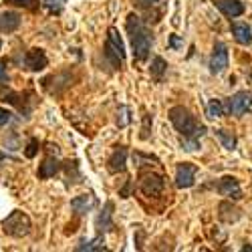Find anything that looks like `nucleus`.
Listing matches in <instances>:
<instances>
[{
	"instance_id": "f257e3e1",
	"label": "nucleus",
	"mask_w": 252,
	"mask_h": 252,
	"mask_svg": "<svg viewBox=\"0 0 252 252\" xmlns=\"http://www.w3.org/2000/svg\"><path fill=\"white\" fill-rule=\"evenodd\" d=\"M125 29H127V32H129L135 59L137 61H145V59H148V55H150V51H152V45H154L152 31L145 27V23L137 14H129L127 16Z\"/></svg>"
},
{
	"instance_id": "f03ea898",
	"label": "nucleus",
	"mask_w": 252,
	"mask_h": 252,
	"mask_svg": "<svg viewBox=\"0 0 252 252\" xmlns=\"http://www.w3.org/2000/svg\"><path fill=\"white\" fill-rule=\"evenodd\" d=\"M170 121L172 125L176 127V131L184 137V139H194L198 141L204 133H206V127L202 123L196 121V117L188 111L186 107H182V105H176V107L170 109Z\"/></svg>"
},
{
	"instance_id": "7ed1b4c3",
	"label": "nucleus",
	"mask_w": 252,
	"mask_h": 252,
	"mask_svg": "<svg viewBox=\"0 0 252 252\" xmlns=\"http://www.w3.org/2000/svg\"><path fill=\"white\" fill-rule=\"evenodd\" d=\"M31 228H32L31 218L25 212H20V210H14V212H10L6 216V220L2 222V230H4L8 236H12V238L27 236L31 232Z\"/></svg>"
},
{
	"instance_id": "20e7f679",
	"label": "nucleus",
	"mask_w": 252,
	"mask_h": 252,
	"mask_svg": "<svg viewBox=\"0 0 252 252\" xmlns=\"http://www.w3.org/2000/svg\"><path fill=\"white\" fill-rule=\"evenodd\" d=\"M105 57H107V61L111 63V65L115 69H119L123 65L125 61V47H123V40L117 32L115 27H111L107 31V43H105Z\"/></svg>"
},
{
	"instance_id": "39448f33",
	"label": "nucleus",
	"mask_w": 252,
	"mask_h": 252,
	"mask_svg": "<svg viewBox=\"0 0 252 252\" xmlns=\"http://www.w3.org/2000/svg\"><path fill=\"white\" fill-rule=\"evenodd\" d=\"M224 111H228L230 115H244V113H252V93L250 91H238L230 97L224 105Z\"/></svg>"
},
{
	"instance_id": "423d86ee",
	"label": "nucleus",
	"mask_w": 252,
	"mask_h": 252,
	"mask_svg": "<svg viewBox=\"0 0 252 252\" xmlns=\"http://www.w3.org/2000/svg\"><path fill=\"white\" fill-rule=\"evenodd\" d=\"M226 67H228V47L218 40V43L214 45L212 57H210V73L220 75V73L226 71Z\"/></svg>"
},
{
	"instance_id": "0eeeda50",
	"label": "nucleus",
	"mask_w": 252,
	"mask_h": 252,
	"mask_svg": "<svg viewBox=\"0 0 252 252\" xmlns=\"http://www.w3.org/2000/svg\"><path fill=\"white\" fill-rule=\"evenodd\" d=\"M23 65H25V69H29L32 73H38V71H43L49 65V59H47V55H45L43 49H31L25 55Z\"/></svg>"
},
{
	"instance_id": "6e6552de",
	"label": "nucleus",
	"mask_w": 252,
	"mask_h": 252,
	"mask_svg": "<svg viewBox=\"0 0 252 252\" xmlns=\"http://www.w3.org/2000/svg\"><path fill=\"white\" fill-rule=\"evenodd\" d=\"M216 190L220 196H226L228 200H240L242 198V190H240V184L236 178L232 176H226L216 184Z\"/></svg>"
},
{
	"instance_id": "1a4fd4ad",
	"label": "nucleus",
	"mask_w": 252,
	"mask_h": 252,
	"mask_svg": "<svg viewBox=\"0 0 252 252\" xmlns=\"http://www.w3.org/2000/svg\"><path fill=\"white\" fill-rule=\"evenodd\" d=\"M198 167L192 163H180L176 167V186L178 188H192L196 184Z\"/></svg>"
},
{
	"instance_id": "9d476101",
	"label": "nucleus",
	"mask_w": 252,
	"mask_h": 252,
	"mask_svg": "<svg viewBox=\"0 0 252 252\" xmlns=\"http://www.w3.org/2000/svg\"><path fill=\"white\" fill-rule=\"evenodd\" d=\"M163 178L161 176H158V174H148V176H143L141 178V192L145 194V196H154V198H158V196H161V192H163Z\"/></svg>"
},
{
	"instance_id": "9b49d317",
	"label": "nucleus",
	"mask_w": 252,
	"mask_h": 252,
	"mask_svg": "<svg viewBox=\"0 0 252 252\" xmlns=\"http://www.w3.org/2000/svg\"><path fill=\"white\" fill-rule=\"evenodd\" d=\"M212 2L228 18H236L244 12V4L240 2V0H212Z\"/></svg>"
},
{
	"instance_id": "f8f14e48",
	"label": "nucleus",
	"mask_w": 252,
	"mask_h": 252,
	"mask_svg": "<svg viewBox=\"0 0 252 252\" xmlns=\"http://www.w3.org/2000/svg\"><path fill=\"white\" fill-rule=\"evenodd\" d=\"M125 163H127V150H125L123 145H119V148L113 150L111 158L107 159V167L111 174H119L125 170Z\"/></svg>"
},
{
	"instance_id": "ddd939ff",
	"label": "nucleus",
	"mask_w": 252,
	"mask_h": 252,
	"mask_svg": "<svg viewBox=\"0 0 252 252\" xmlns=\"http://www.w3.org/2000/svg\"><path fill=\"white\" fill-rule=\"evenodd\" d=\"M111 216H113V202H107V204H105V208L101 210V214L97 216V220H95L99 232H109V230H113Z\"/></svg>"
},
{
	"instance_id": "4468645a",
	"label": "nucleus",
	"mask_w": 252,
	"mask_h": 252,
	"mask_svg": "<svg viewBox=\"0 0 252 252\" xmlns=\"http://www.w3.org/2000/svg\"><path fill=\"white\" fill-rule=\"evenodd\" d=\"M232 34H234V40H236L238 45H244V47L252 45V31H250L248 25H244V23H232Z\"/></svg>"
},
{
	"instance_id": "2eb2a0df",
	"label": "nucleus",
	"mask_w": 252,
	"mask_h": 252,
	"mask_svg": "<svg viewBox=\"0 0 252 252\" xmlns=\"http://www.w3.org/2000/svg\"><path fill=\"white\" fill-rule=\"evenodd\" d=\"M59 170H61L59 159L53 158V156H49V158H45V161L40 163V167H38V178H40V180L53 178L55 174H59Z\"/></svg>"
},
{
	"instance_id": "dca6fc26",
	"label": "nucleus",
	"mask_w": 252,
	"mask_h": 252,
	"mask_svg": "<svg viewBox=\"0 0 252 252\" xmlns=\"http://www.w3.org/2000/svg\"><path fill=\"white\" fill-rule=\"evenodd\" d=\"M93 206H95V198L91 194H83V196H77V198L71 200V208L75 210L79 216L81 214H87Z\"/></svg>"
},
{
	"instance_id": "f3484780",
	"label": "nucleus",
	"mask_w": 252,
	"mask_h": 252,
	"mask_svg": "<svg viewBox=\"0 0 252 252\" xmlns=\"http://www.w3.org/2000/svg\"><path fill=\"white\" fill-rule=\"evenodd\" d=\"M77 252H101V250H107V246H105V240L103 236H97V238H91V240H81L75 248Z\"/></svg>"
},
{
	"instance_id": "a211bd4d",
	"label": "nucleus",
	"mask_w": 252,
	"mask_h": 252,
	"mask_svg": "<svg viewBox=\"0 0 252 252\" xmlns=\"http://www.w3.org/2000/svg\"><path fill=\"white\" fill-rule=\"evenodd\" d=\"M218 218L222 220V222H236L238 218H240V210L238 208H234L232 204H228V202H222L220 206H218Z\"/></svg>"
},
{
	"instance_id": "6ab92c4d",
	"label": "nucleus",
	"mask_w": 252,
	"mask_h": 252,
	"mask_svg": "<svg viewBox=\"0 0 252 252\" xmlns=\"http://www.w3.org/2000/svg\"><path fill=\"white\" fill-rule=\"evenodd\" d=\"M20 25V16L16 12H2L0 14V31L2 32H12Z\"/></svg>"
},
{
	"instance_id": "aec40b11",
	"label": "nucleus",
	"mask_w": 252,
	"mask_h": 252,
	"mask_svg": "<svg viewBox=\"0 0 252 252\" xmlns=\"http://www.w3.org/2000/svg\"><path fill=\"white\" fill-rule=\"evenodd\" d=\"M165 71H167V63H165V59H163V57H156V59L152 61V67H150L152 77H154L156 81H161L163 75H165Z\"/></svg>"
},
{
	"instance_id": "412c9836",
	"label": "nucleus",
	"mask_w": 252,
	"mask_h": 252,
	"mask_svg": "<svg viewBox=\"0 0 252 252\" xmlns=\"http://www.w3.org/2000/svg\"><path fill=\"white\" fill-rule=\"evenodd\" d=\"M216 137L220 139V143L224 145L226 150H236V137L230 133V131H226V129H218V131H216Z\"/></svg>"
},
{
	"instance_id": "4be33fe9",
	"label": "nucleus",
	"mask_w": 252,
	"mask_h": 252,
	"mask_svg": "<svg viewBox=\"0 0 252 252\" xmlns=\"http://www.w3.org/2000/svg\"><path fill=\"white\" fill-rule=\"evenodd\" d=\"M206 115L210 119H216V117H222L224 115V103H220L218 99H212L208 103V107H206Z\"/></svg>"
},
{
	"instance_id": "5701e85b",
	"label": "nucleus",
	"mask_w": 252,
	"mask_h": 252,
	"mask_svg": "<svg viewBox=\"0 0 252 252\" xmlns=\"http://www.w3.org/2000/svg\"><path fill=\"white\" fill-rule=\"evenodd\" d=\"M6 4L18 6V8H27V10H36L38 8V0H4Z\"/></svg>"
},
{
	"instance_id": "b1692460",
	"label": "nucleus",
	"mask_w": 252,
	"mask_h": 252,
	"mask_svg": "<svg viewBox=\"0 0 252 252\" xmlns=\"http://www.w3.org/2000/svg\"><path fill=\"white\" fill-rule=\"evenodd\" d=\"M43 4L49 8V12L61 14L63 8H65V4H67V0H43Z\"/></svg>"
},
{
	"instance_id": "393cba45",
	"label": "nucleus",
	"mask_w": 252,
	"mask_h": 252,
	"mask_svg": "<svg viewBox=\"0 0 252 252\" xmlns=\"http://www.w3.org/2000/svg\"><path fill=\"white\" fill-rule=\"evenodd\" d=\"M36 152H38V139L32 137V139L29 141V145H27V150H25V156H27V158H34Z\"/></svg>"
},
{
	"instance_id": "a878e982",
	"label": "nucleus",
	"mask_w": 252,
	"mask_h": 252,
	"mask_svg": "<svg viewBox=\"0 0 252 252\" xmlns=\"http://www.w3.org/2000/svg\"><path fill=\"white\" fill-rule=\"evenodd\" d=\"M150 123H152V117L145 113L143 115V127H141V139H148L150 137Z\"/></svg>"
},
{
	"instance_id": "bb28decb",
	"label": "nucleus",
	"mask_w": 252,
	"mask_h": 252,
	"mask_svg": "<svg viewBox=\"0 0 252 252\" xmlns=\"http://www.w3.org/2000/svg\"><path fill=\"white\" fill-rule=\"evenodd\" d=\"M137 4H139L141 8H148V10H152L154 6H158V4H159V0H137Z\"/></svg>"
},
{
	"instance_id": "cd10ccee",
	"label": "nucleus",
	"mask_w": 252,
	"mask_h": 252,
	"mask_svg": "<svg viewBox=\"0 0 252 252\" xmlns=\"http://www.w3.org/2000/svg\"><path fill=\"white\" fill-rule=\"evenodd\" d=\"M8 81V73H6V61H0V85Z\"/></svg>"
},
{
	"instance_id": "c85d7f7f",
	"label": "nucleus",
	"mask_w": 252,
	"mask_h": 252,
	"mask_svg": "<svg viewBox=\"0 0 252 252\" xmlns=\"http://www.w3.org/2000/svg\"><path fill=\"white\" fill-rule=\"evenodd\" d=\"M8 121H10V111H6V109L0 107V127H2V125H6Z\"/></svg>"
},
{
	"instance_id": "c756f323",
	"label": "nucleus",
	"mask_w": 252,
	"mask_h": 252,
	"mask_svg": "<svg viewBox=\"0 0 252 252\" xmlns=\"http://www.w3.org/2000/svg\"><path fill=\"white\" fill-rule=\"evenodd\" d=\"M129 190H131V182L127 180V184H125L123 190H119V196H121V198H129Z\"/></svg>"
},
{
	"instance_id": "7c9ffc66",
	"label": "nucleus",
	"mask_w": 252,
	"mask_h": 252,
	"mask_svg": "<svg viewBox=\"0 0 252 252\" xmlns=\"http://www.w3.org/2000/svg\"><path fill=\"white\" fill-rule=\"evenodd\" d=\"M170 47H174V49H178V47H182V40L176 36V34H172V38H170Z\"/></svg>"
},
{
	"instance_id": "2f4dec72",
	"label": "nucleus",
	"mask_w": 252,
	"mask_h": 252,
	"mask_svg": "<svg viewBox=\"0 0 252 252\" xmlns=\"http://www.w3.org/2000/svg\"><path fill=\"white\" fill-rule=\"evenodd\" d=\"M242 250H244V252H248V250H250V252H252V246H244V248H242Z\"/></svg>"
},
{
	"instance_id": "473e14b6",
	"label": "nucleus",
	"mask_w": 252,
	"mask_h": 252,
	"mask_svg": "<svg viewBox=\"0 0 252 252\" xmlns=\"http://www.w3.org/2000/svg\"><path fill=\"white\" fill-rule=\"evenodd\" d=\"M0 51H2V40H0Z\"/></svg>"
}]
</instances>
